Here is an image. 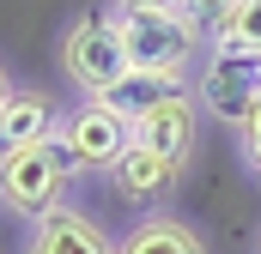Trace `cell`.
I'll use <instances>...</instances> for the list:
<instances>
[{"label":"cell","mask_w":261,"mask_h":254,"mask_svg":"<svg viewBox=\"0 0 261 254\" xmlns=\"http://www.w3.org/2000/svg\"><path fill=\"white\" fill-rule=\"evenodd\" d=\"M67 115H55V103L43 91H12L0 103V151H24V145H43L61 133Z\"/></svg>","instance_id":"cell-8"},{"label":"cell","mask_w":261,"mask_h":254,"mask_svg":"<svg viewBox=\"0 0 261 254\" xmlns=\"http://www.w3.org/2000/svg\"><path fill=\"white\" fill-rule=\"evenodd\" d=\"M116 254H206V248H200V236L182 218H146V224H134L122 236Z\"/></svg>","instance_id":"cell-11"},{"label":"cell","mask_w":261,"mask_h":254,"mask_svg":"<svg viewBox=\"0 0 261 254\" xmlns=\"http://www.w3.org/2000/svg\"><path fill=\"white\" fill-rule=\"evenodd\" d=\"M164 6H176V0H116V12H164Z\"/></svg>","instance_id":"cell-15"},{"label":"cell","mask_w":261,"mask_h":254,"mask_svg":"<svg viewBox=\"0 0 261 254\" xmlns=\"http://www.w3.org/2000/svg\"><path fill=\"white\" fill-rule=\"evenodd\" d=\"M195 133H200V109H195V97L182 91V97H170V103H158L152 115L134 121V145H146V151H158L170 164H189Z\"/></svg>","instance_id":"cell-7"},{"label":"cell","mask_w":261,"mask_h":254,"mask_svg":"<svg viewBox=\"0 0 261 254\" xmlns=\"http://www.w3.org/2000/svg\"><path fill=\"white\" fill-rule=\"evenodd\" d=\"M249 164H255V176H261V151H249Z\"/></svg>","instance_id":"cell-17"},{"label":"cell","mask_w":261,"mask_h":254,"mask_svg":"<svg viewBox=\"0 0 261 254\" xmlns=\"http://www.w3.org/2000/svg\"><path fill=\"white\" fill-rule=\"evenodd\" d=\"M6 97H12V85H6V67H0V103H6Z\"/></svg>","instance_id":"cell-16"},{"label":"cell","mask_w":261,"mask_h":254,"mask_svg":"<svg viewBox=\"0 0 261 254\" xmlns=\"http://www.w3.org/2000/svg\"><path fill=\"white\" fill-rule=\"evenodd\" d=\"M116 30H122V49L128 67L140 73H189L200 49V24L189 12L164 6V12H116Z\"/></svg>","instance_id":"cell-2"},{"label":"cell","mask_w":261,"mask_h":254,"mask_svg":"<svg viewBox=\"0 0 261 254\" xmlns=\"http://www.w3.org/2000/svg\"><path fill=\"white\" fill-rule=\"evenodd\" d=\"M213 43L243 49V55H261V0H231L225 18H219V30H213Z\"/></svg>","instance_id":"cell-12"},{"label":"cell","mask_w":261,"mask_h":254,"mask_svg":"<svg viewBox=\"0 0 261 254\" xmlns=\"http://www.w3.org/2000/svg\"><path fill=\"white\" fill-rule=\"evenodd\" d=\"M200 103H206L219 121L243 127V121H249V109L261 103V55H243V49L213 43L206 73H200Z\"/></svg>","instance_id":"cell-4"},{"label":"cell","mask_w":261,"mask_h":254,"mask_svg":"<svg viewBox=\"0 0 261 254\" xmlns=\"http://www.w3.org/2000/svg\"><path fill=\"white\" fill-rule=\"evenodd\" d=\"M243 151H261V103L249 109V121H243Z\"/></svg>","instance_id":"cell-14"},{"label":"cell","mask_w":261,"mask_h":254,"mask_svg":"<svg viewBox=\"0 0 261 254\" xmlns=\"http://www.w3.org/2000/svg\"><path fill=\"white\" fill-rule=\"evenodd\" d=\"M73 170L79 164L61 145V133L43 139V145H24V151H0V206H12L24 218H43V212L61 206Z\"/></svg>","instance_id":"cell-1"},{"label":"cell","mask_w":261,"mask_h":254,"mask_svg":"<svg viewBox=\"0 0 261 254\" xmlns=\"http://www.w3.org/2000/svg\"><path fill=\"white\" fill-rule=\"evenodd\" d=\"M225 6H231V0H176V12H189V18H195V24L206 30V37L219 30V18H225Z\"/></svg>","instance_id":"cell-13"},{"label":"cell","mask_w":261,"mask_h":254,"mask_svg":"<svg viewBox=\"0 0 261 254\" xmlns=\"http://www.w3.org/2000/svg\"><path fill=\"white\" fill-rule=\"evenodd\" d=\"M24 254H116V242L103 236V224L91 218V212H79V206H55V212H43L37 224H31V242Z\"/></svg>","instance_id":"cell-6"},{"label":"cell","mask_w":261,"mask_h":254,"mask_svg":"<svg viewBox=\"0 0 261 254\" xmlns=\"http://www.w3.org/2000/svg\"><path fill=\"white\" fill-rule=\"evenodd\" d=\"M110 176H116V194H122V200H164V194L176 188L182 164H170V157H158V151H146V145H128Z\"/></svg>","instance_id":"cell-10"},{"label":"cell","mask_w":261,"mask_h":254,"mask_svg":"<svg viewBox=\"0 0 261 254\" xmlns=\"http://www.w3.org/2000/svg\"><path fill=\"white\" fill-rule=\"evenodd\" d=\"M61 145L73 151L79 170H116V157L134 145V121H122L116 109H103L97 97H85L61 121Z\"/></svg>","instance_id":"cell-5"},{"label":"cell","mask_w":261,"mask_h":254,"mask_svg":"<svg viewBox=\"0 0 261 254\" xmlns=\"http://www.w3.org/2000/svg\"><path fill=\"white\" fill-rule=\"evenodd\" d=\"M170 97H182V73H140V67H128L110 91H97V103H103V109H116L122 121L152 115V109H158V103H170Z\"/></svg>","instance_id":"cell-9"},{"label":"cell","mask_w":261,"mask_h":254,"mask_svg":"<svg viewBox=\"0 0 261 254\" xmlns=\"http://www.w3.org/2000/svg\"><path fill=\"white\" fill-rule=\"evenodd\" d=\"M61 67L85 97L110 91L128 73V49H122V30H116V12H79L61 37Z\"/></svg>","instance_id":"cell-3"}]
</instances>
